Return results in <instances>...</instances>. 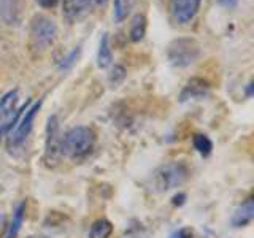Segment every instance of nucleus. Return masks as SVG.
I'll list each match as a JSON object with an SVG mask.
<instances>
[{"label": "nucleus", "mask_w": 254, "mask_h": 238, "mask_svg": "<svg viewBox=\"0 0 254 238\" xmlns=\"http://www.w3.org/2000/svg\"><path fill=\"white\" fill-rule=\"evenodd\" d=\"M189 169L185 162H169L161 165L151 177V186L157 192L177 189L189 178Z\"/></svg>", "instance_id": "f257e3e1"}, {"label": "nucleus", "mask_w": 254, "mask_h": 238, "mask_svg": "<svg viewBox=\"0 0 254 238\" xmlns=\"http://www.w3.org/2000/svg\"><path fill=\"white\" fill-rule=\"evenodd\" d=\"M95 145V133L89 127L78 125L70 129L62 137V154L70 159H81L92 151Z\"/></svg>", "instance_id": "f03ea898"}, {"label": "nucleus", "mask_w": 254, "mask_h": 238, "mask_svg": "<svg viewBox=\"0 0 254 238\" xmlns=\"http://www.w3.org/2000/svg\"><path fill=\"white\" fill-rule=\"evenodd\" d=\"M56 35H58V26L51 18H48L45 14H35L32 18L29 30V46L34 53H45L54 43Z\"/></svg>", "instance_id": "7ed1b4c3"}, {"label": "nucleus", "mask_w": 254, "mask_h": 238, "mask_svg": "<svg viewBox=\"0 0 254 238\" xmlns=\"http://www.w3.org/2000/svg\"><path fill=\"white\" fill-rule=\"evenodd\" d=\"M62 157V137L59 132V121L58 116H51L48 119L46 127V143H45V156L43 162L46 167H56Z\"/></svg>", "instance_id": "20e7f679"}, {"label": "nucleus", "mask_w": 254, "mask_h": 238, "mask_svg": "<svg viewBox=\"0 0 254 238\" xmlns=\"http://www.w3.org/2000/svg\"><path fill=\"white\" fill-rule=\"evenodd\" d=\"M40 108H42V100L35 102L30 108H27V111H24L21 118H19V113L16 115L13 121H18V122L11 127L10 133H8V141H10V145H13V146L21 145V143L29 137Z\"/></svg>", "instance_id": "39448f33"}, {"label": "nucleus", "mask_w": 254, "mask_h": 238, "mask_svg": "<svg viewBox=\"0 0 254 238\" xmlns=\"http://www.w3.org/2000/svg\"><path fill=\"white\" fill-rule=\"evenodd\" d=\"M198 56V46L194 40L181 38L173 42L169 50V59L173 65L177 67H188L192 62H195Z\"/></svg>", "instance_id": "423d86ee"}, {"label": "nucleus", "mask_w": 254, "mask_h": 238, "mask_svg": "<svg viewBox=\"0 0 254 238\" xmlns=\"http://www.w3.org/2000/svg\"><path fill=\"white\" fill-rule=\"evenodd\" d=\"M202 0H170L172 18L178 24L190 22L198 13Z\"/></svg>", "instance_id": "0eeeda50"}, {"label": "nucleus", "mask_w": 254, "mask_h": 238, "mask_svg": "<svg viewBox=\"0 0 254 238\" xmlns=\"http://www.w3.org/2000/svg\"><path fill=\"white\" fill-rule=\"evenodd\" d=\"M94 0H62V14L70 22H75L91 11Z\"/></svg>", "instance_id": "6e6552de"}, {"label": "nucleus", "mask_w": 254, "mask_h": 238, "mask_svg": "<svg viewBox=\"0 0 254 238\" xmlns=\"http://www.w3.org/2000/svg\"><path fill=\"white\" fill-rule=\"evenodd\" d=\"M18 103H19V91L14 89V91H10L6 92L2 99H0V119H6L10 118H16L18 115Z\"/></svg>", "instance_id": "1a4fd4ad"}, {"label": "nucleus", "mask_w": 254, "mask_h": 238, "mask_svg": "<svg viewBox=\"0 0 254 238\" xmlns=\"http://www.w3.org/2000/svg\"><path fill=\"white\" fill-rule=\"evenodd\" d=\"M254 218V203L251 198H248L240 208H238L232 218V226L234 227H243L246 224H250Z\"/></svg>", "instance_id": "9d476101"}, {"label": "nucleus", "mask_w": 254, "mask_h": 238, "mask_svg": "<svg viewBox=\"0 0 254 238\" xmlns=\"http://www.w3.org/2000/svg\"><path fill=\"white\" fill-rule=\"evenodd\" d=\"M208 91V84L203 83L202 79H190L188 86L185 87V91L181 94V100H189V99H197V97H203Z\"/></svg>", "instance_id": "9b49d317"}, {"label": "nucleus", "mask_w": 254, "mask_h": 238, "mask_svg": "<svg viewBox=\"0 0 254 238\" xmlns=\"http://www.w3.org/2000/svg\"><path fill=\"white\" fill-rule=\"evenodd\" d=\"M24 214H26V203L21 202L18 206H16V210L13 213V219H11L10 224H8L5 238H16L18 237L21 226H22V221H24Z\"/></svg>", "instance_id": "f8f14e48"}, {"label": "nucleus", "mask_w": 254, "mask_h": 238, "mask_svg": "<svg viewBox=\"0 0 254 238\" xmlns=\"http://www.w3.org/2000/svg\"><path fill=\"white\" fill-rule=\"evenodd\" d=\"M113 62V54H111L110 50V43H108V35L103 34L99 43V53H97V65L100 68H107L108 65H111Z\"/></svg>", "instance_id": "ddd939ff"}, {"label": "nucleus", "mask_w": 254, "mask_h": 238, "mask_svg": "<svg viewBox=\"0 0 254 238\" xmlns=\"http://www.w3.org/2000/svg\"><path fill=\"white\" fill-rule=\"evenodd\" d=\"M137 0H115L113 2V16L116 22H123L133 10Z\"/></svg>", "instance_id": "4468645a"}, {"label": "nucleus", "mask_w": 254, "mask_h": 238, "mask_svg": "<svg viewBox=\"0 0 254 238\" xmlns=\"http://www.w3.org/2000/svg\"><path fill=\"white\" fill-rule=\"evenodd\" d=\"M113 234V224L108 219H97L91 226L89 238H110Z\"/></svg>", "instance_id": "2eb2a0df"}, {"label": "nucleus", "mask_w": 254, "mask_h": 238, "mask_svg": "<svg viewBox=\"0 0 254 238\" xmlns=\"http://www.w3.org/2000/svg\"><path fill=\"white\" fill-rule=\"evenodd\" d=\"M146 34V18L143 14H137L130 26V40L132 42H140Z\"/></svg>", "instance_id": "dca6fc26"}, {"label": "nucleus", "mask_w": 254, "mask_h": 238, "mask_svg": "<svg viewBox=\"0 0 254 238\" xmlns=\"http://www.w3.org/2000/svg\"><path fill=\"white\" fill-rule=\"evenodd\" d=\"M194 148L200 154L208 156L211 153V149H213V143H211V140L208 137H206V135L198 133V135H195V137H194Z\"/></svg>", "instance_id": "f3484780"}, {"label": "nucleus", "mask_w": 254, "mask_h": 238, "mask_svg": "<svg viewBox=\"0 0 254 238\" xmlns=\"http://www.w3.org/2000/svg\"><path fill=\"white\" fill-rule=\"evenodd\" d=\"M79 53H81V50H79V46H76V48H73L71 51H68V53L61 59V62H59V68H61V70H68V68L73 67L75 63L78 62V59H79Z\"/></svg>", "instance_id": "a211bd4d"}, {"label": "nucleus", "mask_w": 254, "mask_h": 238, "mask_svg": "<svg viewBox=\"0 0 254 238\" xmlns=\"http://www.w3.org/2000/svg\"><path fill=\"white\" fill-rule=\"evenodd\" d=\"M170 238H194V234L190 229H181L178 232H175Z\"/></svg>", "instance_id": "6ab92c4d"}, {"label": "nucleus", "mask_w": 254, "mask_h": 238, "mask_svg": "<svg viewBox=\"0 0 254 238\" xmlns=\"http://www.w3.org/2000/svg\"><path fill=\"white\" fill-rule=\"evenodd\" d=\"M6 229H8V224H6V216L3 213H0V238H2L5 234H6Z\"/></svg>", "instance_id": "aec40b11"}, {"label": "nucleus", "mask_w": 254, "mask_h": 238, "mask_svg": "<svg viewBox=\"0 0 254 238\" xmlns=\"http://www.w3.org/2000/svg\"><path fill=\"white\" fill-rule=\"evenodd\" d=\"M37 2L42 5L43 8H53V6L58 5L59 0H37Z\"/></svg>", "instance_id": "412c9836"}, {"label": "nucleus", "mask_w": 254, "mask_h": 238, "mask_svg": "<svg viewBox=\"0 0 254 238\" xmlns=\"http://www.w3.org/2000/svg\"><path fill=\"white\" fill-rule=\"evenodd\" d=\"M219 5L226 6V8H234L237 6V0H218Z\"/></svg>", "instance_id": "4be33fe9"}, {"label": "nucleus", "mask_w": 254, "mask_h": 238, "mask_svg": "<svg viewBox=\"0 0 254 238\" xmlns=\"http://www.w3.org/2000/svg\"><path fill=\"white\" fill-rule=\"evenodd\" d=\"M185 198H186V195H185V194H178V195H175V197H173V205H183V203H185Z\"/></svg>", "instance_id": "5701e85b"}, {"label": "nucleus", "mask_w": 254, "mask_h": 238, "mask_svg": "<svg viewBox=\"0 0 254 238\" xmlns=\"http://www.w3.org/2000/svg\"><path fill=\"white\" fill-rule=\"evenodd\" d=\"M246 94H248V97H251V95H253V81L248 83V87H246Z\"/></svg>", "instance_id": "b1692460"}, {"label": "nucleus", "mask_w": 254, "mask_h": 238, "mask_svg": "<svg viewBox=\"0 0 254 238\" xmlns=\"http://www.w3.org/2000/svg\"><path fill=\"white\" fill-rule=\"evenodd\" d=\"M29 238H48V237H43V235H34V237H29Z\"/></svg>", "instance_id": "393cba45"}, {"label": "nucleus", "mask_w": 254, "mask_h": 238, "mask_svg": "<svg viewBox=\"0 0 254 238\" xmlns=\"http://www.w3.org/2000/svg\"><path fill=\"white\" fill-rule=\"evenodd\" d=\"M94 2H97V3H105L107 0H94Z\"/></svg>", "instance_id": "a878e982"}, {"label": "nucleus", "mask_w": 254, "mask_h": 238, "mask_svg": "<svg viewBox=\"0 0 254 238\" xmlns=\"http://www.w3.org/2000/svg\"><path fill=\"white\" fill-rule=\"evenodd\" d=\"M2 133H3V130H2V127H0V140H2Z\"/></svg>", "instance_id": "bb28decb"}]
</instances>
